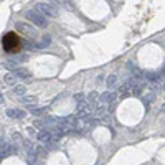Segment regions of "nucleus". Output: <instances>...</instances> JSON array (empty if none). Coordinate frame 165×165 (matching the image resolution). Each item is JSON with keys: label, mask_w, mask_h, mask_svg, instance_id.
Instances as JSON below:
<instances>
[{"label": "nucleus", "mask_w": 165, "mask_h": 165, "mask_svg": "<svg viewBox=\"0 0 165 165\" xmlns=\"http://www.w3.org/2000/svg\"><path fill=\"white\" fill-rule=\"evenodd\" d=\"M50 43H51V38H50V36H45L40 43H35V48H45V46H48Z\"/></svg>", "instance_id": "ddd939ff"}, {"label": "nucleus", "mask_w": 165, "mask_h": 165, "mask_svg": "<svg viewBox=\"0 0 165 165\" xmlns=\"http://www.w3.org/2000/svg\"><path fill=\"white\" fill-rule=\"evenodd\" d=\"M116 99V93H112V91H106V93H103V94H99V101L103 104H106V103H112V101Z\"/></svg>", "instance_id": "20e7f679"}, {"label": "nucleus", "mask_w": 165, "mask_h": 165, "mask_svg": "<svg viewBox=\"0 0 165 165\" xmlns=\"http://www.w3.org/2000/svg\"><path fill=\"white\" fill-rule=\"evenodd\" d=\"M5 66L12 68V70H17V63H15L13 60H7V61H5Z\"/></svg>", "instance_id": "a211bd4d"}, {"label": "nucleus", "mask_w": 165, "mask_h": 165, "mask_svg": "<svg viewBox=\"0 0 165 165\" xmlns=\"http://www.w3.org/2000/svg\"><path fill=\"white\" fill-rule=\"evenodd\" d=\"M162 111H163V112H165V104H163V108H162Z\"/></svg>", "instance_id": "5701e85b"}, {"label": "nucleus", "mask_w": 165, "mask_h": 165, "mask_svg": "<svg viewBox=\"0 0 165 165\" xmlns=\"http://www.w3.org/2000/svg\"><path fill=\"white\" fill-rule=\"evenodd\" d=\"M22 45H23V48H25V50H31V48H35V45H31L30 41H23Z\"/></svg>", "instance_id": "aec40b11"}, {"label": "nucleus", "mask_w": 165, "mask_h": 165, "mask_svg": "<svg viewBox=\"0 0 165 165\" xmlns=\"http://www.w3.org/2000/svg\"><path fill=\"white\" fill-rule=\"evenodd\" d=\"M98 99H99L98 91H91L88 94V98H86V101H89V103H98Z\"/></svg>", "instance_id": "4468645a"}, {"label": "nucleus", "mask_w": 165, "mask_h": 165, "mask_svg": "<svg viewBox=\"0 0 165 165\" xmlns=\"http://www.w3.org/2000/svg\"><path fill=\"white\" fill-rule=\"evenodd\" d=\"M116 83H117V78H116V74H109L108 79H106V84H108L109 89H114L116 88Z\"/></svg>", "instance_id": "9b49d317"}, {"label": "nucleus", "mask_w": 165, "mask_h": 165, "mask_svg": "<svg viewBox=\"0 0 165 165\" xmlns=\"http://www.w3.org/2000/svg\"><path fill=\"white\" fill-rule=\"evenodd\" d=\"M22 46V41L15 33H7L3 36V48L10 53H15L18 48Z\"/></svg>", "instance_id": "f03ea898"}, {"label": "nucleus", "mask_w": 165, "mask_h": 165, "mask_svg": "<svg viewBox=\"0 0 165 165\" xmlns=\"http://www.w3.org/2000/svg\"><path fill=\"white\" fill-rule=\"evenodd\" d=\"M20 101H22L23 104L31 106V104L36 103V96H22V98H20Z\"/></svg>", "instance_id": "f8f14e48"}, {"label": "nucleus", "mask_w": 165, "mask_h": 165, "mask_svg": "<svg viewBox=\"0 0 165 165\" xmlns=\"http://www.w3.org/2000/svg\"><path fill=\"white\" fill-rule=\"evenodd\" d=\"M30 112L33 116H41L45 112V108H35V106H30Z\"/></svg>", "instance_id": "dca6fc26"}, {"label": "nucleus", "mask_w": 165, "mask_h": 165, "mask_svg": "<svg viewBox=\"0 0 165 165\" xmlns=\"http://www.w3.org/2000/svg\"><path fill=\"white\" fill-rule=\"evenodd\" d=\"M3 81H5V84H7L8 88L17 86V78H15L13 73H7V74H5V76H3Z\"/></svg>", "instance_id": "1a4fd4ad"}, {"label": "nucleus", "mask_w": 165, "mask_h": 165, "mask_svg": "<svg viewBox=\"0 0 165 165\" xmlns=\"http://www.w3.org/2000/svg\"><path fill=\"white\" fill-rule=\"evenodd\" d=\"M7 150H8V142H7V139H5V137H0V160L8 155Z\"/></svg>", "instance_id": "0eeeda50"}, {"label": "nucleus", "mask_w": 165, "mask_h": 165, "mask_svg": "<svg viewBox=\"0 0 165 165\" xmlns=\"http://www.w3.org/2000/svg\"><path fill=\"white\" fill-rule=\"evenodd\" d=\"M33 127H35V129H40V131H45V122L43 121H35Z\"/></svg>", "instance_id": "f3484780"}, {"label": "nucleus", "mask_w": 165, "mask_h": 165, "mask_svg": "<svg viewBox=\"0 0 165 165\" xmlns=\"http://www.w3.org/2000/svg\"><path fill=\"white\" fill-rule=\"evenodd\" d=\"M20 139V134H13L12 135V140H18Z\"/></svg>", "instance_id": "412c9836"}, {"label": "nucleus", "mask_w": 165, "mask_h": 165, "mask_svg": "<svg viewBox=\"0 0 165 165\" xmlns=\"http://www.w3.org/2000/svg\"><path fill=\"white\" fill-rule=\"evenodd\" d=\"M0 101H2V94H0Z\"/></svg>", "instance_id": "b1692460"}, {"label": "nucleus", "mask_w": 165, "mask_h": 165, "mask_svg": "<svg viewBox=\"0 0 165 165\" xmlns=\"http://www.w3.org/2000/svg\"><path fill=\"white\" fill-rule=\"evenodd\" d=\"M13 74H15V78H17V79H28L31 76L30 71L26 70V68H17V70H13Z\"/></svg>", "instance_id": "39448f33"}, {"label": "nucleus", "mask_w": 165, "mask_h": 165, "mask_svg": "<svg viewBox=\"0 0 165 165\" xmlns=\"http://www.w3.org/2000/svg\"><path fill=\"white\" fill-rule=\"evenodd\" d=\"M51 137H53V134L50 131H40V134L36 135V139H38L40 142H45V144H51Z\"/></svg>", "instance_id": "423d86ee"}, {"label": "nucleus", "mask_w": 165, "mask_h": 165, "mask_svg": "<svg viewBox=\"0 0 165 165\" xmlns=\"http://www.w3.org/2000/svg\"><path fill=\"white\" fill-rule=\"evenodd\" d=\"M7 116L13 119H23L25 117V111L22 109H7Z\"/></svg>", "instance_id": "6e6552de"}, {"label": "nucleus", "mask_w": 165, "mask_h": 165, "mask_svg": "<svg viewBox=\"0 0 165 165\" xmlns=\"http://www.w3.org/2000/svg\"><path fill=\"white\" fill-rule=\"evenodd\" d=\"M28 134H35V127H28Z\"/></svg>", "instance_id": "4be33fe9"}, {"label": "nucleus", "mask_w": 165, "mask_h": 165, "mask_svg": "<svg viewBox=\"0 0 165 165\" xmlns=\"http://www.w3.org/2000/svg\"><path fill=\"white\" fill-rule=\"evenodd\" d=\"M74 101H76V103H83V101H84V94L83 93L74 94Z\"/></svg>", "instance_id": "6ab92c4d"}, {"label": "nucleus", "mask_w": 165, "mask_h": 165, "mask_svg": "<svg viewBox=\"0 0 165 165\" xmlns=\"http://www.w3.org/2000/svg\"><path fill=\"white\" fill-rule=\"evenodd\" d=\"M12 91H13V94H17V96L22 98V96L26 93V86H23V84H17V86L12 88Z\"/></svg>", "instance_id": "9d476101"}, {"label": "nucleus", "mask_w": 165, "mask_h": 165, "mask_svg": "<svg viewBox=\"0 0 165 165\" xmlns=\"http://www.w3.org/2000/svg\"><path fill=\"white\" fill-rule=\"evenodd\" d=\"M26 18H28L33 25L38 26V28H46V26H48V18H45L36 8L28 10V13H26Z\"/></svg>", "instance_id": "7ed1b4c3"}, {"label": "nucleus", "mask_w": 165, "mask_h": 165, "mask_svg": "<svg viewBox=\"0 0 165 165\" xmlns=\"http://www.w3.org/2000/svg\"><path fill=\"white\" fill-rule=\"evenodd\" d=\"M145 78L149 81L155 83V81H158V78H160V73H145Z\"/></svg>", "instance_id": "2eb2a0df"}, {"label": "nucleus", "mask_w": 165, "mask_h": 165, "mask_svg": "<svg viewBox=\"0 0 165 165\" xmlns=\"http://www.w3.org/2000/svg\"><path fill=\"white\" fill-rule=\"evenodd\" d=\"M36 10L43 15V17H56L58 13V5L56 2H38L36 3Z\"/></svg>", "instance_id": "f257e3e1"}]
</instances>
